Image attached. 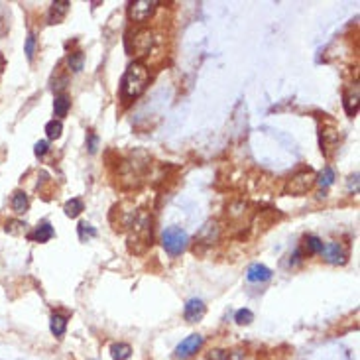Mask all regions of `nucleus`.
<instances>
[{
	"label": "nucleus",
	"instance_id": "nucleus-1",
	"mask_svg": "<svg viewBox=\"0 0 360 360\" xmlns=\"http://www.w3.org/2000/svg\"><path fill=\"white\" fill-rule=\"evenodd\" d=\"M150 81V73L148 67L142 61H134L130 63V67L126 69V73L122 77V85H120V97L124 103H132L134 99H138Z\"/></svg>",
	"mask_w": 360,
	"mask_h": 360
},
{
	"label": "nucleus",
	"instance_id": "nucleus-2",
	"mask_svg": "<svg viewBox=\"0 0 360 360\" xmlns=\"http://www.w3.org/2000/svg\"><path fill=\"white\" fill-rule=\"evenodd\" d=\"M317 181V175L313 169H301L297 171L293 177H289L287 183H285V193H289V195H305L313 185H315Z\"/></svg>",
	"mask_w": 360,
	"mask_h": 360
},
{
	"label": "nucleus",
	"instance_id": "nucleus-3",
	"mask_svg": "<svg viewBox=\"0 0 360 360\" xmlns=\"http://www.w3.org/2000/svg\"><path fill=\"white\" fill-rule=\"evenodd\" d=\"M187 242H189V238H187L185 230L179 226H169L162 234V244H164L165 252L171 256H179L187 248Z\"/></svg>",
	"mask_w": 360,
	"mask_h": 360
},
{
	"label": "nucleus",
	"instance_id": "nucleus-4",
	"mask_svg": "<svg viewBox=\"0 0 360 360\" xmlns=\"http://www.w3.org/2000/svg\"><path fill=\"white\" fill-rule=\"evenodd\" d=\"M156 8H158L156 0H136V2H130V6H128V16L136 24H144L146 20H150Z\"/></svg>",
	"mask_w": 360,
	"mask_h": 360
},
{
	"label": "nucleus",
	"instance_id": "nucleus-5",
	"mask_svg": "<svg viewBox=\"0 0 360 360\" xmlns=\"http://www.w3.org/2000/svg\"><path fill=\"white\" fill-rule=\"evenodd\" d=\"M319 254L323 256V260L327 264H335V266H339V264L343 266L346 262V258H348V252H346V248L341 242H327V244H323V248H321Z\"/></svg>",
	"mask_w": 360,
	"mask_h": 360
},
{
	"label": "nucleus",
	"instance_id": "nucleus-6",
	"mask_svg": "<svg viewBox=\"0 0 360 360\" xmlns=\"http://www.w3.org/2000/svg\"><path fill=\"white\" fill-rule=\"evenodd\" d=\"M201 346H203V337H201V335H189L187 339H183L179 345H177V348H175V356L181 360L191 358Z\"/></svg>",
	"mask_w": 360,
	"mask_h": 360
},
{
	"label": "nucleus",
	"instance_id": "nucleus-7",
	"mask_svg": "<svg viewBox=\"0 0 360 360\" xmlns=\"http://www.w3.org/2000/svg\"><path fill=\"white\" fill-rule=\"evenodd\" d=\"M207 313V307H205V303L201 299H189L185 303V309H183V315H185V321H189V323H197V321H201L203 317Z\"/></svg>",
	"mask_w": 360,
	"mask_h": 360
},
{
	"label": "nucleus",
	"instance_id": "nucleus-8",
	"mask_svg": "<svg viewBox=\"0 0 360 360\" xmlns=\"http://www.w3.org/2000/svg\"><path fill=\"white\" fill-rule=\"evenodd\" d=\"M221 236V226L217 221H207L203 228L199 230V234H197V240L201 242V244H215L217 240Z\"/></svg>",
	"mask_w": 360,
	"mask_h": 360
},
{
	"label": "nucleus",
	"instance_id": "nucleus-9",
	"mask_svg": "<svg viewBox=\"0 0 360 360\" xmlns=\"http://www.w3.org/2000/svg\"><path fill=\"white\" fill-rule=\"evenodd\" d=\"M69 6H71L69 0H57V2H53V4L49 6V12H47V22H49V24H59V22H63V18L69 12Z\"/></svg>",
	"mask_w": 360,
	"mask_h": 360
},
{
	"label": "nucleus",
	"instance_id": "nucleus-10",
	"mask_svg": "<svg viewBox=\"0 0 360 360\" xmlns=\"http://www.w3.org/2000/svg\"><path fill=\"white\" fill-rule=\"evenodd\" d=\"M272 278V270L262 266V264H252L248 272H246V280L252 284H260V282H268Z\"/></svg>",
	"mask_w": 360,
	"mask_h": 360
},
{
	"label": "nucleus",
	"instance_id": "nucleus-11",
	"mask_svg": "<svg viewBox=\"0 0 360 360\" xmlns=\"http://www.w3.org/2000/svg\"><path fill=\"white\" fill-rule=\"evenodd\" d=\"M345 110L348 116H354L358 112V85L350 87L345 93Z\"/></svg>",
	"mask_w": 360,
	"mask_h": 360
},
{
	"label": "nucleus",
	"instance_id": "nucleus-12",
	"mask_svg": "<svg viewBox=\"0 0 360 360\" xmlns=\"http://www.w3.org/2000/svg\"><path fill=\"white\" fill-rule=\"evenodd\" d=\"M53 228H51V225L49 223H42V225L36 226V230L34 232H30L28 234V238L34 240V242H47L49 238H53Z\"/></svg>",
	"mask_w": 360,
	"mask_h": 360
},
{
	"label": "nucleus",
	"instance_id": "nucleus-13",
	"mask_svg": "<svg viewBox=\"0 0 360 360\" xmlns=\"http://www.w3.org/2000/svg\"><path fill=\"white\" fill-rule=\"evenodd\" d=\"M69 108H71V99H69L67 95H57L55 101H53V112H55L57 120L63 118V116H67Z\"/></svg>",
	"mask_w": 360,
	"mask_h": 360
},
{
	"label": "nucleus",
	"instance_id": "nucleus-14",
	"mask_svg": "<svg viewBox=\"0 0 360 360\" xmlns=\"http://www.w3.org/2000/svg\"><path fill=\"white\" fill-rule=\"evenodd\" d=\"M65 327H67V317L59 315V313H53L51 319H49V329L55 337H61L65 333Z\"/></svg>",
	"mask_w": 360,
	"mask_h": 360
},
{
	"label": "nucleus",
	"instance_id": "nucleus-15",
	"mask_svg": "<svg viewBox=\"0 0 360 360\" xmlns=\"http://www.w3.org/2000/svg\"><path fill=\"white\" fill-rule=\"evenodd\" d=\"M110 356L114 360H128L132 356V348L126 343H116L110 346Z\"/></svg>",
	"mask_w": 360,
	"mask_h": 360
},
{
	"label": "nucleus",
	"instance_id": "nucleus-16",
	"mask_svg": "<svg viewBox=\"0 0 360 360\" xmlns=\"http://www.w3.org/2000/svg\"><path fill=\"white\" fill-rule=\"evenodd\" d=\"M30 207V201H28V195L24 193V191H16L14 195H12V209L18 213V215H22V213H26Z\"/></svg>",
	"mask_w": 360,
	"mask_h": 360
},
{
	"label": "nucleus",
	"instance_id": "nucleus-17",
	"mask_svg": "<svg viewBox=\"0 0 360 360\" xmlns=\"http://www.w3.org/2000/svg\"><path fill=\"white\" fill-rule=\"evenodd\" d=\"M63 211H65V215H67L69 219H77V217L85 211V205H83V201H81V199H71V201H67V203H65Z\"/></svg>",
	"mask_w": 360,
	"mask_h": 360
},
{
	"label": "nucleus",
	"instance_id": "nucleus-18",
	"mask_svg": "<svg viewBox=\"0 0 360 360\" xmlns=\"http://www.w3.org/2000/svg\"><path fill=\"white\" fill-rule=\"evenodd\" d=\"M61 132H63V124H61V120L53 118L45 124V134H47L49 140H57V138L61 136Z\"/></svg>",
	"mask_w": 360,
	"mask_h": 360
},
{
	"label": "nucleus",
	"instance_id": "nucleus-19",
	"mask_svg": "<svg viewBox=\"0 0 360 360\" xmlns=\"http://www.w3.org/2000/svg\"><path fill=\"white\" fill-rule=\"evenodd\" d=\"M321 248H323V240L321 238H317L313 234L305 236V250H307V254H319Z\"/></svg>",
	"mask_w": 360,
	"mask_h": 360
},
{
	"label": "nucleus",
	"instance_id": "nucleus-20",
	"mask_svg": "<svg viewBox=\"0 0 360 360\" xmlns=\"http://www.w3.org/2000/svg\"><path fill=\"white\" fill-rule=\"evenodd\" d=\"M67 65H69V69H71V71L79 73V71L83 69V53H81V51H77V53H69V57H67Z\"/></svg>",
	"mask_w": 360,
	"mask_h": 360
},
{
	"label": "nucleus",
	"instance_id": "nucleus-21",
	"mask_svg": "<svg viewBox=\"0 0 360 360\" xmlns=\"http://www.w3.org/2000/svg\"><path fill=\"white\" fill-rule=\"evenodd\" d=\"M333 181H335V171L331 169L329 165L319 173V177H317V183L321 185V187H329V185H333Z\"/></svg>",
	"mask_w": 360,
	"mask_h": 360
},
{
	"label": "nucleus",
	"instance_id": "nucleus-22",
	"mask_svg": "<svg viewBox=\"0 0 360 360\" xmlns=\"http://www.w3.org/2000/svg\"><path fill=\"white\" fill-rule=\"evenodd\" d=\"M95 236H97V230L89 223H79V238L83 242H87L89 238H95Z\"/></svg>",
	"mask_w": 360,
	"mask_h": 360
},
{
	"label": "nucleus",
	"instance_id": "nucleus-23",
	"mask_svg": "<svg viewBox=\"0 0 360 360\" xmlns=\"http://www.w3.org/2000/svg\"><path fill=\"white\" fill-rule=\"evenodd\" d=\"M234 319H236L238 325H250L254 321V313L250 309H240V311H236Z\"/></svg>",
	"mask_w": 360,
	"mask_h": 360
},
{
	"label": "nucleus",
	"instance_id": "nucleus-24",
	"mask_svg": "<svg viewBox=\"0 0 360 360\" xmlns=\"http://www.w3.org/2000/svg\"><path fill=\"white\" fill-rule=\"evenodd\" d=\"M34 53H36V36L28 34V38H26V57L32 61L34 59Z\"/></svg>",
	"mask_w": 360,
	"mask_h": 360
},
{
	"label": "nucleus",
	"instance_id": "nucleus-25",
	"mask_svg": "<svg viewBox=\"0 0 360 360\" xmlns=\"http://www.w3.org/2000/svg\"><path fill=\"white\" fill-rule=\"evenodd\" d=\"M87 148H89L91 154H95L97 148H99V138H97V134L93 130H89V134H87Z\"/></svg>",
	"mask_w": 360,
	"mask_h": 360
},
{
	"label": "nucleus",
	"instance_id": "nucleus-26",
	"mask_svg": "<svg viewBox=\"0 0 360 360\" xmlns=\"http://www.w3.org/2000/svg\"><path fill=\"white\" fill-rule=\"evenodd\" d=\"M47 150H49V144H47L45 140H40V142L36 144V148H34V154H36L38 158H42V156L47 154Z\"/></svg>",
	"mask_w": 360,
	"mask_h": 360
},
{
	"label": "nucleus",
	"instance_id": "nucleus-27",
	"mask_svg": "<svg viewBox=\"0 0 360 360\" xmlns=\"http://www.w3.org/2000/svg\"><path fill=\"white\" fill-rule=\"evenodd\" d=\"M348 191L350 193H358V173L348 177Z\"/></svg>",
	"mask_w": 360,
	"mask_h": 360
},
{
	"label": "nucleus",
	"instance_id": "nucleus-28",
	"mask_svg": "<svg viewBox=\"0 0 360 360\" xmlns=\"http://www.w3.org/2000/svg\"><path fill=\"white\" fill-rule=\"evenodd\" d=\"M209 360H226V352L225 350H213Z\"/></svg>",
	"mask_w": 360,
	"mask_h": 360
},
{
	"label": "nucleus",
	"instance_id": "nucleus-29",
	"mask_svg": "<svg viewBox=\"0 0 360 360\" xmlns=\"http://www.w3.org/2000/svg\"><path fill=\"white\" fill-rule=\"evenodd\" d=\"M226 360H244V352H242V350H232V352L226 356Z\"/></svg>",
	"mask_w": 360,
	"mask_h": 360
}]
</instances>
